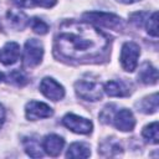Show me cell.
Wrapping results in <instances>:
<instances>
[{
  "mask_svg": "<svg viewBox=\"0 0 159 159\" xmlns=\"http://www.w3.org/2000/svg\"><path fill=\"white\" fill-rule=\"evenodd\" d=\"M4 120H5V109H4V107L0 104V127L2 125Z\"/></svg>",
  "mask_w": 159,
  "mask_h": 159,
  "instance_id": "d4e9b609",
  "label": "cell"
},
{
  "mask_svg": "<svg viewBox=\"0 0 159 159\" xmlns=\"http://www.w3.org/2000/svg\"><path fill=\"white\" fill-rule=\"evenodd\" d=\"M19 56H20L19 43L10 41V42H6L0 51V62L4 65H12L19 60Z\"/></svg>",
  "mask_w": 159,
  "mask_h": 159,
  "instance_id": "8fae6325",
  "label": "cell"
},
{
  "mask_svg": "<svg viewBox=\"0 0 159 159\" xmlns=\"http://www.w3.org/2000/svg\"><path fill=\"white\" fill-rule=\"evenodd\" d=\"M62 123L70 130L78 133V134H89L92 132V128H93L91 120L82 118V117H78V116L72 114V113L66 114L62 119Z\"/></svg>",
  "mask_w": 159,
  "mask_h": 159,
  "instance_id": "8992f818",
  "label": "cell"
},
{
  "mask_svg": "<svg viewBox=\"0 0 159 159\" xmlns=\"http://www.w3.org/2000/svg\"><path fill=\"white\" fill-rule=\"evenodd\" d=\"M91 154V150L88 145L83 143H72L66 153L67 158H88Z\"/></svg>",
  "mask_w": 159,
  "mask_h": 159,
  "instance_id": "2e32d148",
  "label": "cell"
},
{
  "mask_svg": "<svg viewBox=\"0 0 159 159\" xmlns=\"http://www.w3.org/2000/svg\"><path fill=\"white\" fill-rule=\"evenodd\" d=\"M2 78H4V75H2V73H1V72H0V81H1V80H2Z\"/></svg>",
  "mask_w": 159,
  "mask_h": 159,
  "instance_id": "4316f807",
  "label": "cell"
},
{
  "mask_svg": "<svg viewBox=\"0 0 159 159\" xmlns=\"http://www.w3.org/2000/svg\"><path fill=\"white\" fill-rule=\"evenodd\" d=\"M40 91L42 92V94L45 97H47L52 101H60L65 96L63 87L57 81H55L53 78H50V77H46L41 81Z\"/></svg>",
  "mask_w": 159,
  "mask_h": 159,
  "instance_id": "ba28073f",
  "label": "cell"
},
{
  "mask_svg": "<svg viewBox=\"0 0 159 159\" xmlns=\"http://www.w3.org/2000/svg\"><path fill=\"white\" fill-rule=\"evenodd\" d=\"M31 27H32L34 32H36V34H39V35H45V34H47L48 30H50L48 25H47L43 20H41V19H39V17H34V19H32V21H31Z\"/></svg>",
  "mask_w": 159,
  "mask_h": 159,
  "instance_id": "603a6c76",
  "label": "cell"
},
{
  "mask_svg": "<svg viewBox=\"0 0 159 159\" xmlns=\"http://www.w3.org/2000/svg\"><path fill=\"white\" fill-rule=\"evenodd\" d=\"M103 91L111 97H124L129 93L128 87L122 81H109L104 84Z\"/></svg>",
  "mask_w": 159,
  "mask_h": 159,
  "instance_id": "4fadbf2b",
  "label": "cell"
},
{
  "mask_svg": "<svg viewBox=\"0 0 159 159\" xmlns=\"http://www.w3.org/2000/svg\"><path fill=\"white\" fill-rule=\"evenodd\" d=\"M142 135L145 138V140L153 143V144H158L159 143V125L158 122H153L150 124H148L147 127H144Z\"/></svg>",
  "mask_w": 159,
  "mask_h": 159,
  "instance_id": "ffe728a7",
  "label": "cell"
},
{
  "mask_svg": "<svg viewBox=\"0 0 159 159\" xmlns=\"http://www.w3.org/2000/svg\"><path fill=\"white\" fill-rule=\"evenodd\" d=\"M6 17H7V21H9L10 26L14 27L15 30H22L29 22V17L22 11L9 10L7 14H6Z\"/></svg>",
  "mask_w": 159,
  "mask_h": 159,
  "instance_id": "5bb4252c",
  "label": "cell"
},
{
  "mask_svg": "<svg viewBox=\"0 0 159 159\" xmlns=\"http://www.w3.org/2000/svg\"><path fill=\"white\" fill-rule=\"evenodd\" d=\"M138 107H139V111H142L143 113H147V114L157 112V109H158V93H153L152 96L144 98L138 104Z\"/></svg>",
  "mask_w": 159,
  "mask_h": 159,
  "instance_id": "d6986e66",
  "label": "cell"
},
{
  "mask_svg": "<svg viewBox=\"0 0 159 159\" xmlns=\"http://www.w3.org/2000/svg\"><path fill=\"white\" fill-rule=\"evenodd\" d=\"M82 17L88 22H93L112 30H119L123 27L122 19L119 16L114 14L104 12V11H88V12H84Z\"/></svg>",
  "mask_w": 159,
  "mask_h": 159,
  "instance_id": "7a4b0ae2",
  "label": "cell"
},
{
  "mask_svg": "<svg viewBox=\"0 0 159 159\" xmlns=\"http://www.w3.org/2000/svg\"><path fill=\"white\" fill-rule=\"evenodd\" d=\"M43 56V47L42 43L36 39H30L25 43L24 50V66L25 67H35L37 66Z\"/></svg>",
  "mask_w": 159,
  "mask_h": 159,
  "instance_id": "5b68a950",
  "label": "cell"
},
{
  "mask_svg": "<svg viewBox=\"0 0 159 159\" xmlns=\"http://www.w3.org/2000/svg\"><path fill=\"white\" fill-rule=\"evenodd\" d=\"M138 80L140 82H143L144 84H154L158 81V71L155 67L152 66V63L149 62H144L139 75H138Z\"/></svg>",
  "mask_w": 159,
  "mask_h": 159,
  "instance_id": "7c38bea8",
  "label": "cell"
},
{
  "mask_svg": "<svg viewBox=\"0 0 159 159\" xmlns=\"http://www.w3.org/2000/svg\"><path fill=\"white\" fill-rule=\"evenodd\" d=\"M75 89L78 97H81L84 101H98L102 98L103 88L102 86L96 81L89 80H80L75 83Z\"/></svg>",
  "mask_w": 159,
  "mask_h": 159,
  "instance_id": "3957f363",
  "label": "cell"
},
{
  "mask_svg": "<svg viewBox=\"0 0 159 159\" xmlns=\"http://www.w3.org/2000/svg\"><path fill=\"white\" fill-rule=\"evenodd\" d=\"M11 1L19 7H34V6L52 7L57 2V0H11Z\"/></svg>",
  "mask_w": 159,
  "mask_h": 159,
  "instance_id": "ac0fdd59",
  "label": "cell"
},
{
  "mask_svg": "<svg viewBox=\"0 0 159 159\" xmlns=\"http://www.w3.org/2000/svg\"><path fill=\"white\" fill-rule=\"evenodd\" d=\"M7 80H9V82H11V83H14V84H16V86H20V87L25 86V84L29 82V78L26 77V75H25L24 72L19 71V70L11 71V72L7 75Z\"/></svg>",
  "mask_w": 159,
  "mask_h": 159,
  "instance_id": "44dd1931",
  "label": "cell"
},
{
  "mask_svg": "<svg viewBox=\"0 0 159 159\" xmlns=\"http://www.w3.org/2000/svg\"><path fill=\"white\" fill-rule=\"evenodd\" d=\"M65 145V140L57 134H48L42 140V149L51 157H57Z\"/></svg>",
  "mask_w": 159,
  "mask_h": 159,
  "instance_id": "30bf717a",
  "label": "cell"
},
{
  "mask_svg": "<svg viewBox=\"0 0 159 159\" xmlns=\"http://www.w3.org/2000/svg\"><path fill=\"white\" fill-rule=\"evenodd\" d=\"M148 16H149V14L143 12V11H140V12H134V14L130 15V21H132L135 26L140 27V26L147 21Z\"/></svg>",
  "mask_w": 159,
  "mask_h": 159,
  "instance_id": "cb8c5ba5",
  "label": "cell"
},
{
  "mask_svg": "<svg viewBox=\"0 0 159 159\" xmlns=\"http://www.w3.org/2000/svg\"><path fill=\"white\" fill-rule=\"evenodd\" d=\"M108 47V37L91 22L63 21L55 36L56 52L67 60L83 61L98 57Z\"/></svg>",
  "mask_w": 159,
  "mask_h": 159,
  "instance_id": "6da1fadb",
  "label": "cell"
},
{
  "mask_svg": "<svg viewBox=\"0 0 159 159\" xmlns=\"http://www.w3.org/2000/svg\"><path fill=\"white\" fill-rule=\"evenodd\" d=\"M147 31L149 35H152L153 37L158 36V12L154 11L150 16H148L147 19Z\"/></svg>",
  "mask_w": 159,
  "mask_h": 159,
  "instance_id": "7402d4cb",
  "label": "cell"
},
{
  "mask_svg": "<svg viewBox=\"0 0 159 159\" xmlns=\"http://www.w3.org/2000/svg\"><path fill=\"white\" fill-rule=\"evenodd\" d=\"M113 122L117 129L122 132H130L135 125V119L129 109H120L113 116Z\"/></svg>",
  "mask_w": 159,
  "mask_h": 159,
  "instance_id": "9c48e42d",
  "label": "cell"
},
{
  "mask_svg": "<svg viewBox=\"0 0 159 159\" xmlns=\"http://www.w3.org/2000/svg\"><path fill=\"white\" fill-rule=\"evenodd\" d=\"M119 2H123V4H133V2H137V1H140V0H117Z\"/></svg>",
  "mask_w": 159,
  "mask_h": 159,
  "instance_id": "484cf974",
  "label": "cell"
},
{
  "mask_svg": "<svg viewBox=\"0 0 159 159\" xmlns=\"http://www.w3.org/2000/svg\"><path fill=\"white\" fill-rule=\"evenodd\" d=\"M120 152H122V147L114 139H109V140L103 142L101 148H99V153L103 157H114V155L119 154Z\"/></svg>",
  "mask_w": 159,
  "mask_h": 159,
  "instance_id": "e0dca14e",
  "label": "cell"
},
{
  "mask_svg": "<svg viewBox=\"0 0 159 159\" xmlns=\"http://www.w3.org/2000/svg\"><path fill=\"white\" fill-rule=\"evenodd\" d=\"M140 55V47L135 42H125L120 51V65L124 71L133 72L138 65V57Z\"/></svg>",
  "mask_w": 159,
  "mask_h": 159,
  "instance_id": "277c9868",
  "label": "cell"
},
{
  "mask_svg": "<svg viewBox=\"0 0 159 159\" xmlns=\"http://www.w3.org/2000/svg\"><path fill=\"white\" fill-rule=\"evenodd\" d=\"M26 118L30 120H37L41 118H48L53 114V111L50 106L39 101H30L25 107Z\"/></svg>",
  "mask_w": 159,
  "mask_h": 159,
  "instance_id": "52a82bcc",
  "label": "cell"
},
{
  "mask_svg": "<svg viewBox=\"0 0 159 159\" xmlns=\"http://www.w3.org/2000/svg\"><path fill=\"white\" fill-rule=\"evenodd\" d=\"M22 144H24L25 152L30 157H32V158H41L43 155L42 147H41V144H40L37 138H35V137H26V138H24Z\"/></svg>",
  "mask_w": 159,
  "mask_h": 159,
  "instance_id": "9a60e30c",
  "label": "cell"
}]
</instances>
